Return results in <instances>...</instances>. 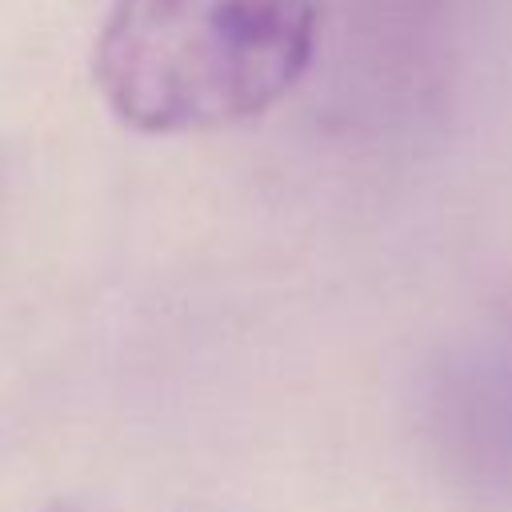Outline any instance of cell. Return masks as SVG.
I'll return each instance as SVG.
<instances>
[{"label":"cell","instance_id":"6da1fadb","mask_svg":"<svg viewBox=\"0 0 512 512\" xmlns=\"http://www.w3.org/2000/svg\"><path fill=\"white\" fill-rule=\"evenodd\" d=\"M316 36V0H112L92 76L116 120L144 136L208 132L280 104Z\"/></svg>","mask_w":512,"mask_h":512},{"label":"cell","instance_id":"7a4b0ae2","mask_svg":"<svg viewBox=\"0 0 512 512\" xmlns=\"http://www.w3.org/2000/svg\"><path fill=\"white\" fill-rule=\"evenodd\" d=\"M48 512H88V508L84 504H52Z\"/></svg>","mask_w":512,"mask_h":512}]
</instances>
